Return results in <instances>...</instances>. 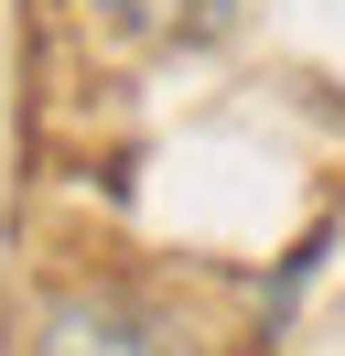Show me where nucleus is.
I'll return each instance as SVG.
<instances>
[{
  "mask_svg": "<svg viewBox=\"0 0 345 356\" xmlns=\"http://www.w3.org/2000/svg\"><path fill=\"white\" fill-rule=\"evenodd\" d=\"M22 356H194V346H184L162 291L119 281V270H86V281H54L33 302Z\"/></svg>",
  "mask_w": 345,
  "mask_h": 356,
  "instance_id": "f257e3e1",
  "label": "nucleus"
},
{
  "mask_svg": "<svg viewBox=\"0 0 345 356\" xmlns=\"http://www.w3.org/2000/svg\"><path fill=\"white\" fill-rule=\"evenodd\" d=\"M108 54H194L237 22V0H76Z\"/></svg>",
  "mask_w": 345,
  "mask_h": 356,
  "instance_id": "f03ea898",
  "label": "nucleus"
}]
</instances>
